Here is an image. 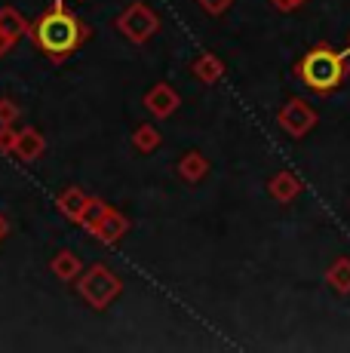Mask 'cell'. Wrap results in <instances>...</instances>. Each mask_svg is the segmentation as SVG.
Here are the masks:
<instances>
[{
  "mask_svg": "<svg viewBox=\"0 0 350 353\" xmlns=\"http://www.w3.org/2000/svg\"><path fill=\"white\" fill-rule=\"evenodd\" d=\"M28 37L34 40V46L43 56H50L52 62H62V59H68L71 52L80 50V43L90 37V28L71 10H65L62 0H52L50 10L40 12L31 22Z\"/></svg>",
  "mask_w": 350,
  "mask_h": 353,
  "instance_id": "6da1fadb",
  "label": "cell"
},
{
  "mask_svg": "<svg viewBox=\"0 0 350 353\" xmlns=\"http://www.w3.org/2000/svg\"><path fill=\"white\" fill-rule=\"evenodd\" d=\"M295 74L301 77V83L313 92H329L344 80V56L329 46H316L298 62Z\"/></svg>",
  "mask_w": 350,
  "mask_h": 353,
  "instance_id": "7a4b0ae2",
  "label": "cell"
},
{
  "mask_svg": "<svg viewBox=\"0 0 350 353\" xmlns=\"http://www.w3.org/2000/svg\"><path fill=\"white\" fill-rule=\"evenodd\" d=\"M77 292L92 310H105L111 301H117V295L123 292V283L105 264H92L90 270H83L77 276Z\"/></svg>",
  "mask_w": 350,
  "mask_h": 353,
  "instance_id": "3957f363",
  "label": "cell"
},
{
  "mask_svg": "<svg viewBox=\"0 0 350 353\" xmlns=\"http://www.w3.org/2000/svg\"><path fill=\"white\" fill-rule=\"evenodd\" d=\"M114 28L123 34L126 40H132V43H145V40H151L154 34H157L160 16H157V10H154V6H147V3H130L117 16Z\"/></svg>",
  "mask_w": 350,
  "mask_h": 353,
  "instance_id": "277c9868",
  "label": "cell"
},
{
  "mask_svg": "<svg viewBox=\"0 0 350 353\" xmlns=\"http://www.w3.org/2000/svg\"><path fill=\"white\" fill-rule=\"evenodd\" d=\"M277 120H280V126L286 129L289 135L301 139V135H305L307 129H311V126L316 123V114H313L311 108H307L301 99H292L289 105H282V111L277 114Z\"/></svg>",
  "mask_w": 350,
  "mask_h": 353,
  "instance_id": "5b68a950",
  "label": "cell"
},
{
  "mask_svg": "<svg viewBox=\"0 0 350 353\" xmlns=\"http://www.w3.org/2000/svg\"><path fill=\"white\" fill-rule=\"evenodd\" d=\"M178 105H181V96L169 83H154L145 96V108L151 111V117H157V120L172 117V114L178 111Z\"/></svg>",
  "mask_w": 350,
  "mask_h": 353,
  "instance_id": "8992f818",
  "label": "cell"
},
{
  "mask_svg": "<svg viewBox=\"0 0 350 353\" xmlns=\"http://www.w3.org/2000/svg\"><path fill=\"white\" fill-rule=\"evenodd\" d=\"M126 230H130V219H126L123 212H117V209H111V212L102 219V225L92 230V236L102 240L105 246H117V243L126 236Z\"/></svg>",
  "mask_w": 350,
  "mask_h": 353,
  "instance_id": "52a82bcc",
  "label": "cell"
},
{
  "mask_svg": "<svg viewBox=\"0 0 350 353\" xmlns=\"http://www.w3.org/2000/svg\"><path fill=\"white\" fill-rule=\"evenodd\" d=\"M43 151H46V139H43V132H37L34 126L19 129V141H16V151H12L19 160H22V163H34Z\"/></svg>",
  "mask_w": 350,
  "mask_h": 353,
  "instance_id": "ba28073f",
  "label": "cell"
},
{
  "mask_svg": "<svg viewBox=\"0 0 350 353\" xmlns=\"http://www.w3.org/2000/svg\"><path fill=\"white\" fill-rule=\"evenodd\" d=\"M191 71H194V77H197L200 83L215 86L221 77H225V62H221V59L215 56V52H200V56L194 59Z\"/></svg>",
  "mask_w": 350,
  "mask_h": 353,
  "instance_id": "9c48e42d",
  "label": "cell"
},
{
  "mask_svg": "<svg viewBox=\"0 0 350 353\" xmlns=\"http://www.w3.org/2000/svg\"><path fill=\"white\" fill-rule=\"evenodd\" d=\"M0 34L16 43V40H22L31 34V22L16 10V6H0Z\"/></svg>",
  "mask_w": 350,
  "mask_h": 353,
  "instance_id": "30bf717a",
  "label": "cell"
},
{
  "mask_svg": "<svg viewBox=\"0 0 350 353\" xmlns=\"http://www.w3.org/2000/svg\"><path fill=\"white\" fill-rule=\"evenodd\" d=\"M52 274H56V280L62 283H77V276L83 274V258L77 252H71V249H62L56 258H52Z\"/></svg>",
  "mask_w": 350,
  "mask_h": 353,
  "instance_id": "8fae6325",
  "label": "cell"
},
{
  "mask_svg": "<svg viewBox=\"0 0 350 353\" xmlns=\"http://www.w3.org/2000/svg\"><path fill=\"white\" fill-rule=\"evenodd\" d=\"M206 172H209V160H206L200 151L181 154V160H178V179L181 181H187V185H197V181L206 179Z\"/></svg>",
  "mask_w": 350,
  "mask_h": 353,
  "instance_id": "7c38bea8",
  "label": "cell"
},
{
  "mask_svg": "<svg viewBox=\"0 0 350 353\" xmlns=\"http://www.w3.org/2000/svg\"><path fill=\"white\" fill-rule=\"evenodd\" d=\"M90 200H92V196L86 194L83 188H65V191L56 196V206H59V212H62L65 219L77 221L80 212L86 209V203H90Z\"/></svg>",
  "mask_w": 350,
  "mask_h": 353,
  "instance_id": "4fadbf2b",
  "label": "cell"
},
{
  "mask_svg": "<svg viewBox=\"0 0 350 353\" xmlns=\"http://www.w3.org/2000/svg\"><path fill=\"white\" fill-rule=\"evenodd\" d=\"M267 191H271L274 200H280V203H289L292 196H298L301 191V185H298V179H295L292 172H277L271 179V185H267Z\"/></svg>",
  "mask_w": 350,
  "mask_h": 353,
  "instance_id": "5bb4252c",
  "label": "cell"
},
{
  "mask_svg": "<svg viewBox=\"0 0 350 353\" xmlns=\"http://www.w3.org/2000/svg\"><path fill=\"white\" fill-rule=\"evenodd\" d=\"M160 141H163V135H160V129L154 123H141L136 132H132V148H136L138 154H154L160 148Z\"/></svg>",
  "mask_w": 350,
  "mask_h": 353,
  "instance_id": "9a60e30c",
  "label": "cell"
},
{
  "mask_svg": "<svg viewBox=\"0 0 350 353\" xmlns=\"http://www.w3.org/2000/svg\"><path fill=\"white\" fill-rule=\"evenodd\" d=\"M107 212H111V206H107L105 200H99V196H92V200L86 203V209H83V212H80L77 225H80V228H86V230H90V234H92V230H96L99 225H102V219H105Z\"/></svg>",
  "mask_w": 350,
  "mask_h": 353,
  "instance_id": "2e32d148",
  "label": "cell"
},
{
  "mask_svg": "<svg viewBox=\"0 0 350 353\" xmlns=\"http://www.w3.org/2000/svg\"><path fill=\"white\" fill-rule=\"evenodd\" d=\"M329 283H332L338 292L350 289V261H338L332 270H329Z\"/></svg>",
  "mask_w": 350,
  "mask_h": 353,
  "instance_id": "e0dca14e",
  "label": "cell"
},
{
  "mask_svg": "<svg viewBox=\"0 0 350 353\" xmlns=\"http://www.w3.org/2000/svg\"><path fill=\"white\" fill-rule=\"evenodd\" d=\"M19 120V105L12 99H0V126H12Z\"/></svg>",
  "mask_w": 350,
  "mask_h": 353,
  "instance_id": "ac0fdd59",
  "label": "cell"
},
{
  "mask_svg": "<svg viewBox=\"0 0 350 353\" xmlns=\"http://www.w3.org/2000/svg\"><path fill=\"white\" fill-rule=\"evenodd\" d=\"M16 141H19V132L12 126H0V154H12L16 151Z\"/></svg>",
  "mask_w": 350,
  "mask_h": 353,
  "instance_id": "d6986e66",
  "label": "cell"
},
{
  "mask_svg": "<svg viewBox=\"0 0 350 353\" xmlns=\"http://www.w3.org/2000/svg\"><path fill=\"white\" fill-rule=\"evenodd\" d=\"M231 3H234V0H200V6H203L209 16H221V12H225Z\"/></svg>",
  "mask_w": 350,
  "mask_h": 353,
  "instance_id": "ffe728a7",
  "label": "cell"
},
{
  "mask_svg": "<svg viewBox=\"0 0 350 353\" xmlns=\"http://www.w3.org/2000/svg\"><path fill=\"white\" fill-rule=\"evenodd\" d=\"M274 6H277L280 12H289V10H295V6H301L305 3V0H271Z\"/></svg>",
  "mask_w": 350,
  "mask_h": 353,
  "instance_id": "44dd1931",
  "label": "cell"
},
{
  "mask_svg": "<svg viewBox=\"0 0 350 353\" xmlns=\"http://www.w3.org/2000/svg\"><path fill=\"white\" fill-rule=\"evenodd\" d=\"M6 234H10V221H6V215L0 212V243L6 240Z\"/></svg>",
  "mask_w": 350,
  "mask_h": 353,
  "instance_id": "7402d4cb",
  "label": "cell"
}]
</instances>
